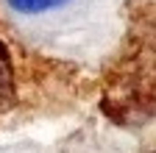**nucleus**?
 Segmentation results:
<instances>
[{"instance_id":"nucleus-1","label":"nucleus","mask_w":156,"mask_h":153,"mask_svg":"<svg viewBox=\"0 0 156 153\" xmlns=\"http://www.w3.org/2000/svg\"><path fill=\"white\" fill-rule=\"evenodd\" d=\"M11 103H14V72H11L9 53L0 42V111L11 109Z\"/></svg>"},{"instance_id":"nucleus-2","label":"nucleus","mask_w":156,"mask_h":153,"mask_svg":"<svg viewBox=\"0 0 156 153\" xmlns=\"http://www.w3.org/2000/svg\"><path fill=\"white\" fill-rule=\"evenodd\" d=\"M9 3L23 14H39V11H50L56 6H64L67 0H9Z\"/></svg>"}]
</instances>
